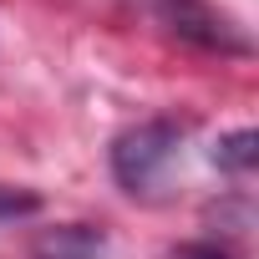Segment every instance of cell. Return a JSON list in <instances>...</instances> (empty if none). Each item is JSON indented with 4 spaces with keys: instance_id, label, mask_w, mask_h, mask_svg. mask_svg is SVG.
<instances>
[{
    "instance_id": "1",
    "label": "cell",
    "mask_w": 259,
    "mask_h": 259,
    "mask_svg": "<svg viewBox=\"0 0 259 259\" xmlns=\"http://www.w3.org/2000/svg\"><path fill=\"white\" fill-rule=\"evenodd\" d=\"M178 148H183V127L168 117L138 122L133 133H122L112 143V173L133 198H158L178 168Z\"/></svg>"
},
{
    "instance_id": "2",
    "label": "cell",
    "mask_w": 259,
    "mask_h": 259,
    "mask_svg": "<svg viewBox=\"0 0 259 259\" xmlns=\"http://www.w3.org/2000/svg\"><path fill=\"white\" fill-rule=\"evenodd\" d=\"M163 21L178 31V36H193L198 46H213V51H249L244 36H234V26L224 16H213L203 0H158Z\"/></svg>"
},
{
    "instance_id": "3",
    "label": "cell",
    "mask_w": 259,
    "mask_h": 259,
    "mask_svg": "<svg viewBox=\"0 0 259 259\" xmlns=\"http://www.w3.org/2000/svg\"><path fill=\"white\" fill-rule=\"evenodd\" d=\"M102 234L92 224H56V229H41L36 244H31V259H97L102 254Z\"/></svg>"
},
{
    "instance_id": "4",
    "label": "cell",
    "mask_w": 259,
    "mask_h": 259,
    "mask_svg": "<svg viewBox=\"0 0 259 259\" xmlns=\"http://www.w3.org/2000/svg\"><path fill=\"white\" fill-rule=\"evenodd\" d=\"M213 163L224 168V173H254V163H259V138L249 133V127H239V133H229V138H219L213 143Z\"/></svg>"
},
{
    "instance_id": "5",
    "label": "cell",
    "mask_w": 259,
    "mask_h": 259,
    "mask_svg": "<svg viewBox=\"0 0 259 259\" xmlns=\"http://www.w3.org/2000/svg\"><path fill=\"white\" fill-rule=\"evenodd\" d=\"M36 208H41V198H36V193L0 188V224H6V219H26V213H36Z\"/></svg>"
},
{
    "instance_id": "6",
    "label": "cell",
    "mask_w": 259,
    "mask_h": 259,
    "mask_svg": "<svg viewBox=\"0 0 259 259\" xmlns=\"http://www.w3.org/2000/svg\"><path fill=\"white\" fill-rule=\"evenodd\" d=\"M178 259H229V254H219L213 244H193V249H183Z\"/></svg>"
}]
</instances>
